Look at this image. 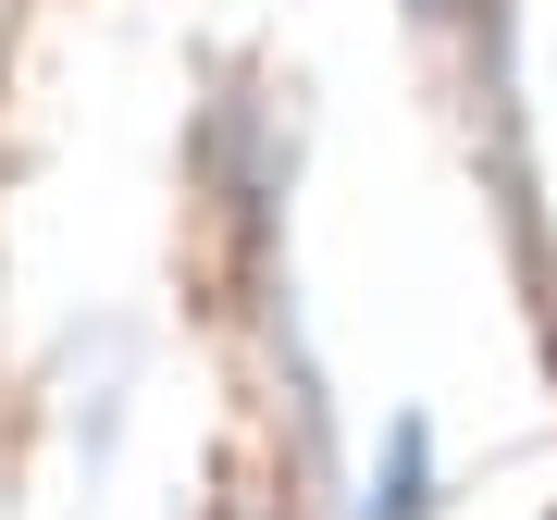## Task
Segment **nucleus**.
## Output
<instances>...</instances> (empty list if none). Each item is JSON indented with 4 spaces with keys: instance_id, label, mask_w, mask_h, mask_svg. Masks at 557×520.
<instances>
[{
    "instance_id": "f03ea898",
    "label": "nucleus",
    "mask_w": 557,
    "mask_h": 520,
    "mask_svg": "<svg viewBox=\"0 0 557 520\" xmlns=\"http://www.w3.org/2000/svg\"><path fill=\"white\" fill-rule=\"evenodd\" d=\"M421 13H446V0H421Z\"/></svg>"
},
{
    "instance_id": "f257e3e1",
    "label": "nucleus",
    "mask_w": 557,
    "mask_h": 520,
    "mask_svg": "<svg viewBox=\"0 0 557 520\" xmlns=\"http://www.w3.org/2000/svg\"><path fill=\"white\" fill-rule=\"evenodd\" d=\"M434 508V471H421V421H397V471L372 483V520H421Z\"/></svg>"
}]
</instances>
